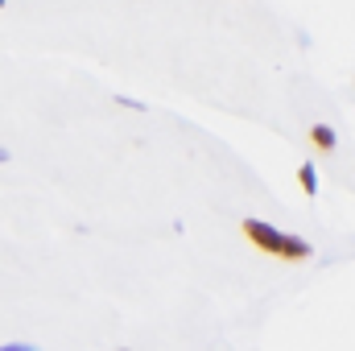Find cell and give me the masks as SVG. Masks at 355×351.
<instances>
[{"instance_id":"obj_4","label":"cell","mask_w":355,"mask_h":351,"mask_svg":"<svg viewBox=\"0 0 355 351\" xmlns=\"http://www.w3.org/2000/svg\"><path fill=\"white\" fill-rule=\"evenodd\" d=\"M116 103H120V108H132V112H145V103H141V99H128V95H116Z\"/></svg>"},{"instance_id":"obj_2","label":"cell","mask_w":355,"mask_h":351,"mask_svg":"<svg viewBox=\"0 0 355 351\" xmlns=\"http://www.w3.org/2000/svg\"><path fill=\"white\" fill-rule=\"evenodd\" d=\"M310 141H314V149H322V153H331V149L339 145V137H335L331 124H314V128H310Z\"/></svg>"},{"instance_id":"obj_3","label":"cell","mask_w":355,"mask_h":351,"mask_svg":"<svg viewBox=\"0 0 355 351\" xmlns=\"http://www.w3.org/2000/svg\"><path fill=\"white\" fill-rule=\"evenodd\" d=\"M297 186H302L310 198L318 194V174H314V166H310V162H306V166H297Z\"/></svg>"},{"instance_id":"obj_1","label":"cell","mask_w":355,"mask_h":351,"mask_svg":"<svg viewBox=\"0 0 355 351\" xmlns=\"http://www.w3.org/2000/svg\"><path fill=\"white\" fill-rule=\"evenodd\" d=\"M240 232H244V240H248V244H257L265 257H281L285 264L310 261V244H306L302 236L277 232V228L265 223V219H244V223H240Z\"/></svg>"}]
</instances>
